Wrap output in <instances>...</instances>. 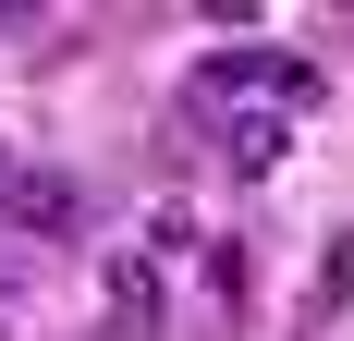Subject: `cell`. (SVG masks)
<instances>
[{"label": "cell", "mask_w": 354, "mask_h": 341, "mask_svg": "<svg viewBox=\"0 0 354 341\" xmlns=\"http://www.w3.org/2000/svg\"><path fill=\"white\" fill-rule=\"evenodd\" d=\"M281 110H245V122H232V170H281Z\"/></svg>", "instance_id": "obj_4"}, {"label": "cell", "mask_w": 354, "mask_h": 341, "mask_svg": "<svg viewBox=\"0 0 354 341\" xmlns=\"http://www.w3.org/2000/svg\"><path fill=\"white\" fill-rule=\"evenodd\" d=\"M0 207H12L25 232H73V220H86V195H73L62 170H0Z\"/></svg>", "instance_id": "obj_3"}, {"label": "cell", "mask_w": 354, "mask_h": 341, "mask_svg": "<svg viewBox=\"0 0 354 341\" xmlns=\"http://www.w3.org/2000/svg\"><path fill=\"white\" fill-rule=\"evenodd\" d=\"M342 305H354V232H330V269H318V305H306V329H330Z\"/></svg>", "instance_id": "obj_5"}, {"label": "cell", "mask_w": 354, "mask_h": 341, "mask_svg": "<svg viewBox=\"0 0 354 341\" xmlns=\"http://www.w3.org/2000/svg\"><path fill=\"white\" fill-rule=\"evenodd\" d=\"M0 170H12V159H0Z\"/></svg>", "instance_id": "obj_6"}, {"label": "cell", "mask_w": 354, "mask_h": 341, "mask_svg": "<svg viewBox=\"0 0 354 341\" xmlns=\"http://www.w3.org/2000/svg\"><path fill=\"white\" fill-rule=\"evenodd\" d=\"M98 293H110L98 341H159V269H147V256H98Z\"/></svg>", "instance_id": "obj_2"}, {"label": "cell", "mask_w": 354, "mask_h": 341, "mask_svg": "<svg viewBox=\"0 0 354 341\" xmlns=\"http://www.w3.org/2000/svg\"><path fill=\"white\" fill-rule=\"evenodd\" d=\"M208 86H220V98H318V73H306V61H293V49H220V61H208Z\"/></svg>", "instance_id": "obj_1"}]
</instances>
